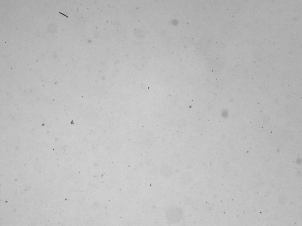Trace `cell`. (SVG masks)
I'll use <instances>...</instances> for the list:
<instances>
[{
  "instance_id": "1",
  "label": "cell",
  "mask_w": 302,
  "mask_h": 226,
  "mask_svg": "<svg viewBox=\"0 0 302 226\" xmlns=\"http://www.w3.org/2000/svg\"><path fill=\"white\" fill-rule=\"evenodd\" d=\"M165 215L167 220L171 223H176L181 220L183 212L178 207L172 205L168 207L165 210Z\"/></svg>"
},
{
  "instance_id": "2",
  "label": "cell",
  "mask_w": 302,
  "mask_h": 226,
  "mask_svg": "<svg viewBox=\"0 0 302 226\" xmlns=\"http://www.w3.org/2000/svg\"><path fill=\"white\" fill-rule=\"evenodd\" d=\"M163 167L160 170V174L164 179H168L171 177L172 175L171 169L168 167Z\"/></svg>"
}]
</instances>
